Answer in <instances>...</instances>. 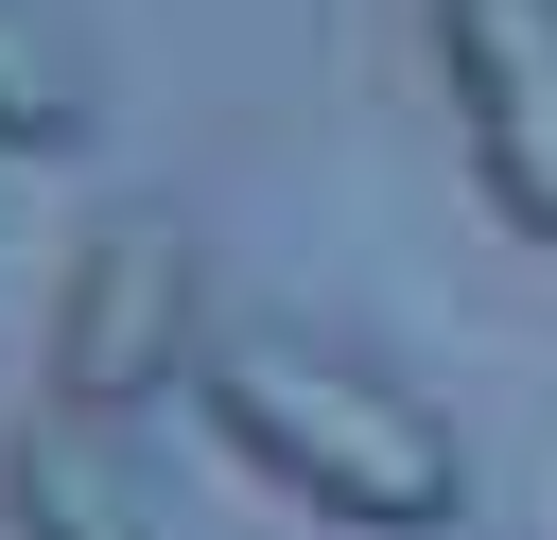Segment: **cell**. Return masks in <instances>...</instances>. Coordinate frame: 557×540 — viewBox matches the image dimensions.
I'll return each mask as SVG.
<instances>
[{
	"mask_svg": "<svg viewBox=\"0 0 557 540\" xmlns=\"http://www.w3.org/2000/svg\"><path fill=\"white\" fill-rule=\"evenodd\" d=\"M209 366V261H191V226H174V192H104L87 226H70V261H52V331H35V383H52V418H139V401H174Z\"/></svg>",
	"mask_w": 557,
	"mask_h": 540,
	"instance_id": "cell-2",
	"label": "cell"
},
{
	"mask_svg": "<svg viewBox=\"0 0 557 540\" xmlns=\"http://www.w3.org/2000/svg\"><path fill=\"white\" fill-rule=\"evenodd\" d=\"M0 540H157V505L122 488V453H104V418H17L0 435Z\"/></svg>",
	"mask_w": 557,
	"mask_h": 540,
	"instance_id": "cell-4",
	"label": "cell"
},
{
	"mask_svg": "<svg viewBox=\"0 0 557 540\" xmlns=\"http://www.w3.org/2000/svg\"><path fill=\"white\" fill-rule=\"evenodd\" d=\"M52 139H87V70L35 0H0V157H52Z\"/></svg>",
	"mask_w": 557,
	"mask_h": 540,
	"instance_id": "cell-5",
	"label": "cell"
},
{
	"mask_svg": "<svg viewBox=\"0 0 557 540\" xmlns=\"http://www.w3.org/2000/svg\"><path fill=\"white\" fill-rule=\"evenodd\" d=\"M435 105L505 244H557V0H435Z\"/></svg>",
	"mask_w": 557,
	"mask_h": 540,
	"instance_id": "cell-3",
	"label": "cell"
},
{
	"mask_svg": "<svg viewBox=\"0 0 557 540\" xmlns=\"http://www.w3.org/2000/svg\"><path fill=\"white\" fill-rule=\"evenodd\" d=\"M191 401H209V435H226L261 488H296V505L348 523V540H453V523H470L453 418H435L418 383H383L366 348H331V331L226 314L209 366H191Z\"/></svg>",
	"mask_w": 557,
	"mask_h": 540,
	"instance_id": "cell-1",
	"label": "cell"
}]
</instances>
